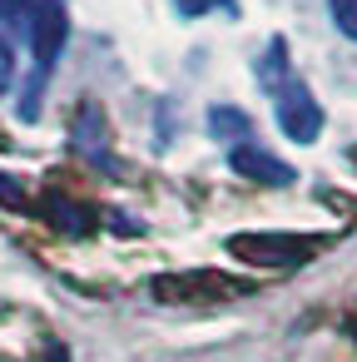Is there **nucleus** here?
I'll use <instances>...</instances> for the list:
<instances>
[{"label":"nucleus","instance_id":"nucleus-7","mask_svg":"<svg viewBox=\"0 0 357 362\" xmlns=\"http://www.w3.org/2000/svg\"><path fill=\"white\" fill-rule=\"evenodd\" d=\"M327 16L347 40H357V0H327Z\"/></svg>","mask_w":357,"mask_h":362},{"label":"nucleus","instance_id":"nucleus-5","mask_svg":"<svg viewBox=\"0 0 357 362\" xmlns=\"http://www.w3.org/2000/svg\"><path fill=\"white\" fill-rule=\"evenodd\" d=\"M209 129H213L218 139H228V144L253 139V119H248L238 105H213V110H209Z\"/></svg>","mask_w":357,"mask_h":362},{"label":"nucleus","instance_id":"nucleus-2","mask_svg":"<svg viewBox=\"0 0 357 362\" xmlns=\"http://www.w3.org/2000/svg\"><path fill=\"white\" fill-rule=\"evenodd\" d=\"M25 40H30V55H35V80L30 90L21 95V119H35L40 115V90L70 40V11H65V0H30V21H25Z\"/></svg>","mask_w":357,"mask_h":362},{"label":"nucleus","instance_id":"nucleus-9","mask_svg":"<svg viewBox=\"0 0 357 362\" xmlns=\"http://www.w3.org/2000/svg\"><path fill=\"white\" fill-rule=\"evenodd\" d=\"M0 199H6V209H21V204H25L21 184H11V179H0Z\"/></svg>","mask_w":357,"mask_h":362},{"label":"nucleus","instance_id":"nucleus-8","mask_svg":"<svg viewBox=\"0 0 357 362\" xmlns=\"http://www.w3.org/2000/svg\"><path fill=\"white\" fill-rule=\"evenodd\" d=\"M16 85V45H11V35L0 30V95H6Z\"/></svg>","mask_w":357,"mask_h":362},{"label":"nucleus","instance_id":"nucleus-4","mask_svg":"<svg viewBox=\"0 0 357 362\" xmlns=\"http://www.w3.org/2000/svg\"><path fill=\"white\" fill-rule=\"evenodd\" d=\"M228 164H233V174L253 179V184H268V189L293 184V169H288L278 154H268L258 139H238V144H228Z\"/></svg>","mask_w":357,"mask_h":362},{"label":"nucleus","instance_id":"nucleus-3","mask_svg":"<svg viewBox=\"0 0 357 362\" xmlns=\"http://www.w3.org/2000/svg\"><path fill=\"white\" fill-rule=\"evenodd\" d=\"M322 248V238H303V233H233L228 253L253 263V268H298Z\"/></svg>","mask_w":357,"mask_h":362},{"label":"nucleus","instance_id":"nucleus-6","mask_svg":"<svg viewBox=\"0 0 357 362\" xmlns=\"http://www.w3.org/2000/svg\"><path fill=\"white\" fill-rule=\"evenodd\" d=\"M174 11L189 16V21H199V16H238L233 0H174Z\"/></svg>","mask_w":357,"mask_h":362},{"label":"nucleus","instance_id":"nucleus-10","mask_svg":"<svg viewBox=\"0 0 357 362\" xmlns=\"http://www.w3.org/2000/svg\"><path fill=\"white\" fill-rule=\"evenodd\" d=\"M40 362H70V352L65 347H50V357H40Z\"/></svg>","mask_w":357,"mask_h":362},{"label":"nucleus","instance_id":"nucleus-1","mask_svg":"<svg viewBox=\"0 0 357 362\" xmlns=\"http://www.w3.org/2000/svg\"><path fill=\"white\" fill-rule=\"evenodd\" d=\"M253 75H258V90L273 100L278 129H283L293 144H317L327 119H322L317 95H312L308 80L298 75V65H293V55H288V40H268V50L253 60Z\"/></svg>","mask_w":357,"mask_h":362}]
</instances>
